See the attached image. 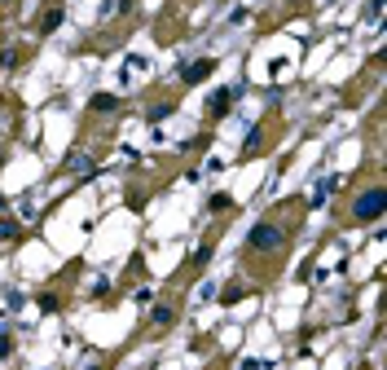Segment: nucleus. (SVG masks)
I'll return each mask as SVG.
<instances>
[{
  "label": "nucleus",
  "mask_w": 387,
  "mask_h": 370,
  "mask_svg": "<svg viewBox=\"0 0 387 370\" xmlns=\"http://www.w3.org/2000/svg\"><path fill=\"white\" fill-rule=\"evenodd\" d=\"M256 150H264V132H247V155H256Z\"/></svg>",
  "instance_id": "obj_9"
},
{
  "label": "nucleus",
  "mask_w": 387,
  "mask_h": 370,
  "mask_svg": "<svg viewBox=\"0 0 387 370\" xmlns=\"http://www.w3.org/2000/svg\"><path fill=\"white\" fill-rule=\"evenodd\" d=\"M66 167L79 172V177H88V172H93V159H88V155H71V163H66Z\"/></svg>",
  "instance_id": "obj_8"
},
{
  "label": "nucleus",
  "mask_w": 387,
  "mask_h": 370,
  "mask_svg": "<svg viewBox=\"0 0 387 370\" xmlns=\"http://www.w3.org/2000/svg\"><path fill=\"white\" fill-rule=\"evenodd\" d=\"M207 260H211V243H203V247H198V251H194V264H198V269H203Z\"/></svg>",
  "instance_id": "obj_11"
},
{
  "label": "nucleus",
  "mask_w": 387,
  "mask_h": 370,
  "mask_svg": "<svg viewBox=\"0 0 387 370\" xmlns=\"http://www.w3.org/2000/svg\"><path fill=\"white\" fill-rule=\"evenodd\" d=\"M58 23H62V5H48L44 18H36V31H40V36H48V31H58Z\"/></svg>",
  "instance_id": "obj_5"
},
{
  "label": "nucleus",
  "mask_w": 387,
  "mask_h": 370,
  "mask_svg": "<svg viewBox=\"0 0 387 370\" xmlns=\"http://www.w3.org/2000/svg\"><path fill=\"white\" fill-rule=\"evenodd\" d=\"M93 110H97V115L119 110V97H114V93H97V97H93Z\"/></svg>",
  "instance_id": "obj_7"
},
{
  "label": "nucleus",
  "mask_w": 387,
  "mask_h": 370,
  "mask_svg": "<svg viewBox=\"0 0 387 370\" xmlns=\"http://www.w3.org/2000/svg\"><path fill=\"white\" fill-rule=\"evenodd\" d=\"M282 247H286V229L273 221H260L247 234V251H282Z\"/></svg>",
  "instance_id": "obj_1"
},
{
  "label": "nucleus",
  "mask_w": 387,
  "mask_h": 370,
  "mask_svg": "<svg viewBox=\"0 0 387 370\" xmlns=\"http://www.w3.org/2000/svg\"><path fill=\"white\" fill-rule=\"evenodd\" d=\"M211 71H216V62H211V58H203V62L185 66V75H181V79H185V84H198V79H207Z\"/></svg>",
  "instance_id": "obj_4"
},
{
  "label": "nucleus",
  "mask_w": 387,
  "mask_h": 370,
  "mask_svg": "<svg viewBox=\"0 0 387 370\" xmlns=\"http://www.w3.org/2000/svg\"><path fill=\"white\" fill-rule=\"evenodd\" d=\"M18 62H22L18 49H0V66H18Z\"/></svg>",
  "instance_id": "obj_10"
},
{
  "label": "nucleus",
  "mask_w": 387,
  "mask_h": 370,
  "mask_svg": "<svg viewBox=\"0 0 387 370\" xmlns=\"http://www.w3.org/2000/svg\"><path fill=\"white\" fill-rule=\"evenodd\" d=\"M9 348H13V340H9L5 331H0V357H9Z\"/></svg>",
  "instance_id": "obj_13"
},
{
  "label": "nucleus",
  "mask_w": 387,
  "mask_h": 370,
  "mask_svg": "<svg viewBox=\"0 0 387 370\" xmlns=\"http://www.w3.org/2000/svg\"><path fill=\"white\" fill-rule=\"evenodd\" d=\"M0 238H18V221H0Z\"/></svg>",
  "instance_id": "obj_12"
},
{
  "label": "nucleus",
  "mask_w": 387,
  "mask_h": 370,
  "mask_svg": "<svg viewBox=\"0 0 387 370\" xmlns=\"http://www.w3.org/2000/svg\"><path fill=\"white\" fill-rule=\"evenodd\" d=\"M242 370H264V366H260V362H247V366H242Z\"/></svg>",
  "instance_id": "obj_14"
},
{
  "label": "nucleus",
  "mask_w": 387,
  "mask_h": 370,
  "mask_svg": "<svg viewBox=\"0 0 387 370\" xmlns=\"http://www.w3.org/2000/svg\"><path fill=\"white\" fill-rule=\"evenodd\" d=\"M229 102H233V89H221V93H211V102H207V115H211V120H225V115H229Z\"/></svg>",
  "instance_id": "obj_3"
},
{
  "label": "nucleus",
  "mask_w": 387,
  "mask_h": 370,
  "mask_svg": "<svg viewBox=\"0 0 387 370\" xmlns=\"http://www.w3.org/2000/svg\"><path fill=\"white\" fill-rule=\"evenodd\" d=\"M383 208H387V194L374 185V190H361V194H357V203H352V216H357L361 225H369V221H379V216H383Z\"/></svg>",
  "instance_id": "obj_2"
},
{
  "label": "nucleus",
  "mask_w": 387,
  "mask_h": 370,
  "mask_svg": "<svg viewBox=\"0 0 387 370\" xmlns=\"http://www.w3.org/2000/svg\"><path fill=\"white\" fill-rule=\"evenodd\" d=\"M172 322H176V313L167 309V305H159L155 313H150V326H155V331H167V326H172Z\"/></svg>",
  "instance_id": "obj_6"
}]
</instances>
